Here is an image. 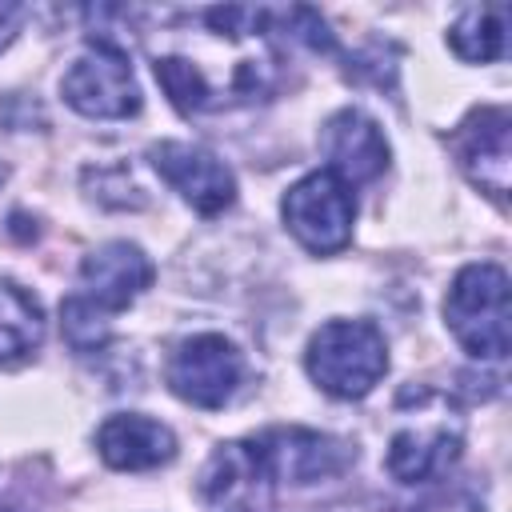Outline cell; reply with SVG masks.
<instances>
[{
	"instance_id": "9c48e42d",
	"label": "cell",
	"mask_w": 512,
	"mask_h": 512,
	"mask_svg": "<svg viewBox=\"0 0 512 512\" xmlns=\"http://www.w3.org/2000/svg\"><path fill=\"white\" fill-rule=\"evenodd\" d=\"M148 284H152V260L128 240H108L84 256L76 296H84L96 312L112 316V312L128 308Z\"/></svg>"
},
{
	"instance_id": "52a82bcc",
	"label": "cell",
	"mask_w": 512,
	"mask_h": 512,
	"mask_svg": "<svg viewBox=\"0 0 512 512\" xmlns=\"http://www.w3.org/2000/svg\"><path fill=\"white\" fill-rule=\"evenodd\" d=\"M256 452L264 456L268 472L280 480H292V484H312V480H328V476H340L352 460H356V448L328 436V432H312V428H300V424H288V428H264L260 436H252Z\"/></svg>"
},
{
	"instance_id": "9a60e30c",
	"label": "cell",
	"mask_w": 512,
	"mask_h": 512,
	"mask_svg": "<svg viewBox=\"0 0 512 512\" xmlns=\"http://www.w3.org/2000/svg\"><path fill=\"white\" fill-rule=\"evenodd\" d=\"M448 44L460 60H472V64L500 60L504 48H508V8L504 4L464 8L460 20L448 32Z\"/></svg>"
},
{
	"instance_id": "5bb4252c",
	"label": "cell",
	"mask_w": 512,
	"mask_h": 512,
	"mask_svg": "<svg viewBox=\"0 0 512 512\" xmlns=\"http://www.w3.org/2000/svg\"><path fill=\"white\" fill-rule=\"evenodd\" d=\"M44 340V312L36 296L12 280H0V368L28 360Z\"/></svg>"
},
{
	"instance_id": "277c9868",
	"label": "cell",
	"mask_w": 512,
	"mask_h": 512,
	"mask_svg": "<svg viewBox=\"0 0 512 512\" xmlns=\"http://www.w3.org/2000/svg\"><path fill=\"white\" fill-rule=\"evenodd\" d=\"M60 92L80 116L92 120H124L140 112V88L128 68V56L108 40H92L88 52L72 60L60 80Z\"/></svg>"
},
{
	"instance_id": "ba28073f",
	"label": "cell",
	"mask_w": 512,
	"mask_h": 512,
	"mask_svg": "<svg viewBox=\"0 0 512 512\" xmlns=\"http://www.w3.org/2000/svg\"><path fill=\"white\" fill-rule=\"evenodd\" d=\"M152 168L204 216H216L224 208H232L236 200V180L224 168L220 156H212L208 148L196 144H180V140H164L148 148Z\"/></svg>"
},
{
	"instance_id": "e0dca14e",
	"label": "cell",
	"mask_w": 512,
	"mask_h": 512,
	"mask_svg": "<svg viewBox=\"0 0 512 512\" xmlns=\"http://www.w3.org/2000/svg\"><path fill=\"white\" fill-rule=\"evenodd\" d=\"M20 20H24V8L20 4H0V48H8L16 40Z\"/></svg>"
},
{
	"instance_id": "7a4b0ae2",
	"label": "cell",
	"mask_w": 512,
	"mask_h": 512,
	"mask_svg": "<svg viewBox=\"0 0 512 512\" xmlns=\"http://www.w3.org/2000/svg\"><path fill=\"white\" fill-rule=\"evenodd\" d=\"M444 320L452 336L476 360L508 356V272L500 264H468L456 272L444 296Z\"/></svg>"
},
{
	"instance_id": "5b68a950",
	"label": "cell",
	"mask_w": 512,
	"mask_h": 512,
	"mask_svg": "<svg viewBox=\"0 0 512 512\" xmlns=\"http://www.w3.org/2000/svg\"><path fill=\"white\" fill-rule=\"evenodd\" d=\"M244 380V360L232 340L196 332L168 356V388L196 408H224Z\"/></svg>"
},
{
	"instance_id": "ac0fdd59",
	"label": "cell",
	"mask_w": 512,
	"mask_h": 512,
	"mask_svg": "<svg viewBox=\"0 0 512 512\" xmlns=\"http://www.w3.org/2000/svg\"><path fill=\"white\" fill-rule=\"evenodd\" d=\"M0 512H20V508H0Z\"/></svg>"
},
{
	"instance_id": "6da1fadb",
	"label": "cell",
	"mask_w": 512,
	"mask_h": 512,
	"mask_svg": "<svg viewBox=\"0 0 512 512\" xmlns=\"http://www.w3.org/2000/svg\"><path fill=\"white\" fill-rule=\"evenodd\" d=\"M308 376L336 400H360L388 372V344L372 320H328L308 340Z\"/></svg>"
},
{
	"instance_id": "8992f818",
	"label": "cell",
	"mask_w": 512,
	"mask_h": 512,
	"mask_svg": "<svg viewBox=\"0 0 512 512\" xmlns=\"http://www.w3.org/2000/svg\"><path fill=\"white\" fill-rule=\"evenodd\" d=\"M200 496L212 512H276V476L252 440H228L208 456Z\"/></svg>"
},
{
	"instance_id": "30bf717a",
	"label": "cell",
	"mask_w": 512,
	"mask_h": 512,
	"mask_svg": "<svg viewBox=\"0 0 512 512\" xmlns=\"http://www.w3.org/2000/svg\"><path fill=\"white\" fill-rule=\"evenodd\" d=\"M320 152L328 160V172H336L348 188L368 184L388 168V140L380 124L360 108H340L336 116H328L320 132Z\"/></svg>"
},
{
	"instance_id": "4fadbf2b",
	"label": "cell",
	"mask_w": 512,
	"mask_h": 512,
	"mask_svg": "<svg viewBox=\"0 0 512 512\" xmlns=\"http://www.w3.org/2000/svg\"><path fill=\"white\" fill-rule=\"evenodd\" d=\"M96 448H100L104 464H112L120 472H148L176 456V436L160 420H148L140 412H116L100 424Z\"/></svg>"
},
{
	"instance_id": "3957f363",
	"label": "cell",
	"mask_w": 512,
	"mask_h": 512,
	"mask_svg": "<svg viewBox=\"0 0 512 512\" xmlns=\"http://www.w3.org/2000/svg\"><path fill=\"white\" fill-rule=\"evenodd\" d=\"M284 224L288 232L316 256H328V252H340L348 240H352V216H356V200H352V188L328 172V168H316L308 176H300L288 192H284Z\"/></svg>"
},
{
	"instance_id": "8fae6325",
	"label": "cell",
	"mask_w": 512,
	"mask_h": 512,
	"mask_svg": "<svg viewBox=\"0 0 512 512\" xmlns=\"http://www.w3.org/2000/svg\"><path fill=\"white\" fill-rule=\"evenodd\" d=\"M460 420H420V424H404L396 428V436L388 440V472L400 484H428L440 480L456 456H460Z\"/></svg>"
},
{
	"instance_id": "7c38bea8",
	"label": "cell",
	"mask_w": 512,
	"mask_h": 512,
	"mask_svg": "<svg viewBox=\"0 0 512 512\" xmlns=\"http://www.w3.org/2000/svg\"><path fill=\"white\" fill-rule=\"evenodd\" d=\"M456 156L472 184H480L492 200L508 196V112L504 108H480L472 112L456 132Z\"/></svg>"
},
{
	"instance_id": "2e32d148",
	"label": "cell",
	"mask_w": 512,
	"mask_h": 512,
	"mask_svg": "<svg viewBox=\"0 0 512 512\" xmlns=\"http://www.w3.org/2000/svg\"><path fill=\"white\" fill-rule=\"evenodd\" d=\"M412 512H484V500H480V492H476L472 484L456 480V484L432 488Z\"/></svg>"
}]
</instances>
